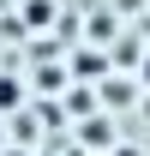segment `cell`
<instances>
[{
    "label": "cell",
    "mask_w": 150,
    "mask_h": 156,
    "mask_svg": "<svg viewBox=\"0 0 150 156\" xmlns=\"http://www.w3.org/2000/svg\"><path fill=\"white\" fill-rule=\"evenodd\" d=\"M0 156H24V150H0Z\"/></svg>",
    "instance_id": "5b68a950"
},
{
    "label": "cell",
    "mask_w": 150,
    "mask_h": 156,
    "mask_svg": "<svg viewBox=\"0 0 150 156\" xmlns=\"http://www.w3.org/2000/svg\"><path fill=\"white\" fill-rule=\"evenodd\" d=\"M24 18H30V24H48V18H54V0H24Z\"/></svg>",
    "instance_id": "7a4b0ae2"
},
{
    "label": "cell",
    "mask_w": 150,
    "mask_h": 156,
    "mask_svg": "<svg viewBox=\"0 0 150 156\" xmlns=\"http://www.w3.org/2000/svg\"><path fill=\"white\" fill-rule=\"evenodd\" d=\"M18 108H24V78L0 72V114H18Z\"/></svg>",
    "instance_id": "6da1fadb"
},
{
    "label": "cell",
    "mask_w": 150,
    "mask_h": 156,
    "mask_svg": "<svg viewBox=\"0 0 150 156\" xmlns=\"http://www.w3.org/2000/svg\"><path fill=\"white\" fill-rule=\"evenodd\" d=\"M108 156H144V150H138V144H114Z\"/></svg>",
    "instance_id": "3957f363"
},
{
    "label": "cell",
    "mask_w": 150,
    "mask_h": 156,
    "mask_svg": "<svg viewBox=\"0 0 150 156\" xmlns=\"http://www.w3.org/2000/svg\"><path fill=\"white\" fill-rule=\"evenodd\" d=\"M138 78H144V84H150V54H144V66H138Z\"/></svg>",
    "instance_id": "277c9868"
},
{
    "label": "cell",
    "mask_w": 150,
    "mask_h": 156,
    "mask_svg": "<svg viewBox=\"0 0 150 156\" xmlns=\"http://www.w3.org/2000/svg\"><path fill=\"white\" fill-rule=\"evenodd\" d=\"M0 150H6V132H0Z\"/></svg>",
    "instance_id": "8992f818"
}]
</instances>
